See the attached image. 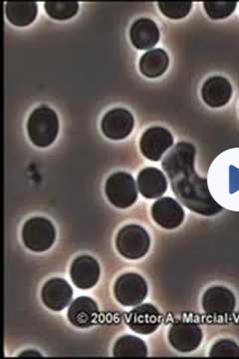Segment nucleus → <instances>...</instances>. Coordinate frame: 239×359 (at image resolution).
I'll use <instances>...</instances> for the list:
<instances>
[{"instance_id": "f257e3e1", "label": "nucleus", "mask_w": 239, "mask_h": 359, "mask_svg": "<svg viewBox=\"0 0 239 359\" xmlns=\"http://www.w3.org/2000/svg\"><path fill=\"white\" fill-rule=\"evenodd\" d=\"M195 156V146L182 142L168 153L162 167L169 177L177 200L184 207L202 216H214L224 208L210 195L207 180L196 174Z\"/></svg>"}, {"instance_id": "f03ea898", "label": "nucleus", "mask_w": 239, "mask_h": 359, "mask_svg": "<svg viewBox=\"0 0 239 359\" xmlns=\"http://www.w3.org/2000/svg\"><path fill=\"white\" fill-rule=\"evenodd\" d=\"M208 189L219 205L239 212V148L217 156L208 171Z\"/></svg>"}, {"instance_id": "7ed1b4c3", "label": "nucleus", "mask_w": 239, "mask_h": 359, "mask_svg": "<svg viewBox=\"0 0 239 359\" xmlns=\"http://www.w3.org/2000/svg\"><path fill=\"white\" fill-rule=\"evenodd\" d=\"M59 123L56 113L50 108H37L28 119L27 130L30 140L39 148H46L55 141Z\"/></svg>"}, {"instance_id": "20e7f679", "label": "nucleus", "mask_w": 239, "mask_h": 359, "mask_svg": "<svg viewBox=\"0 0 239 359\" xmlns=\"http://www.w3.org/2000/svg\"><path fill=\"white\" fill-rule=\"evenodd\" d=\"M151 240L145 229L137 224L124 226L116 238V248L125 259H141L150 249Z\"/></svg>"}, {"instance_id": "39448f33", "label": "nucleus", "mask_w": 239, "mask_h": 359, "mask_svg": "<svg viewBox=\"0 0 239 359\" xmlns=\"http://www.w3.org/2000/svg\"><path fill=\"white\" fill-rule=\"evenodd\" d=\"M55 238V228L49 219L33 218L23 226V244L32 252H46L53 245Z\"/></svg>"}, {"instance_id": "423d86ee", "label": "nucleus", "mask_w": 239, "mask_h": 359, "mask_svg": "<svg viewBox=\"0 0 239 359\" xmlns=\"http://www.w3.org/2000/svg\"><path fill=\"white\" fill-rule=\"evenodd\" d=\"M105 192L111 204L120 209L131 207L138 199L135 180L131 175L125 172L113 174L107 180Z\"/></svg>"}, {"instance_id": "0eeeda50", "label": "nucleus", "mask_w": 239, "mask_h": 359, "mask_svg": "<svg viewBox=\"0 0 239 359\" xmlns=\"http://www.w3.org/2000/svg\"><path fill=\"white\" fill-rule=\"evenodd\" d=\"M114 294L122 306H137L146 299L148 285L138 273H125L116 282Z\"/></svg>"}, {"instance_id": "6e6552de", "label": "nucleus", "mask_w": 239, "mask_h": 359, "mask_svg": "<svg viewBox=\"0 0 239 359\" xmlns=\"http://www.w3.org/2000/svg\"><path fill=\"white\" fill-rule=\"evenodd\" d=\"M169 340L179 353H191L202 344V328L191 321H177L170 328Z\"/></svg>"}, {"instance_id": "1a4fd4ad", "label": "nucleus", "mask_w": 239, "mask_h": 359, "mask_svg": "<svg viewBox=\"0 0 239 359\" xmlns=\"http://www.w3.org/2000/svg\"><path fill=\"white\" fill-rule=\"evenodd\" d=\"M174 144V138L167 129L162 127H153L146 130L139 141L142 154L146 159L160 161L165 151L169 150Z\"/></svg>"}, {"instance_id": "9d476101", "label": "nucleus", "mask_w": 239, "mask_h": 359, "mask_svg": "<svg viewBox=\"0 0 239 359\" xmlns=\"http://www.w3.org/2000/svg\"><path fill=\"white\" fill-rule=\"evenodd\" d=\"M70 278L78 289H92L100 278V266L94 257H78L71 264Z\"/></svg>"}, {"instance_id": "9b49d317", "label": "nucleus", "mask_w": 239, "mask_h": 359, "mask_svg": "<svg viewBox=\"0 0 239 359\" xmlns=\"http://www.w3.org/2000/svg\"><path fill=\"white\" fill-rule=\"evenodd\" d=\"M203 308L205 313L214 318L229 316L235 308V297L226 287H210L203 294Z\"/></svg>"}, {"instance_id": "f8f14e48", "label": "nucleus", "mask_w": 239, "mask_h": 359, "mask_svg": "<svg viewBox=\"0 0 239 359\" xmlns=\"http://www.w3.org/2000/svg\"><path fill=\"white\" fill-rule=\"evenodd\" d=\"M134 118L128 110L117 108L108 112L102 120V131L111 140H123L131 134Z\"/></svg>"}, {"instance_id": "ddd939ff", "label": "nucleus", "mask_w": 239, "mask_h": 359, "mask_svg": "<svg viewBox=\"0 0 239 359\" xmlns=\"http://www.w3.org/2000/svg\"><path fill=\"white\" fill-rule=\"evenodd\" d=\"M128 327L139 334H151L161 325V314L151 304H141L127 316Z\"/></svg>"}, {"instance_id": "4468645a", "label": "nucleus", "mask_w": 239, "mask_h": 359, "mask_svg": "<svg viewBox=\"0 0 239 359\" xmlns=\"http://www.w3.org/2000/svg\"><path fill=\"white\" fill-rule=\"evenodd\" d=\"M153 221L167 230H172L183 224L184 211L176 200L170 197L158 200L151 207Z\"/></svg>"}, {"instance_id": "2eb2a0df", "label": "nucleus", "mask_w": 239, "mask_h": 359, "mask_svg": "<svg viewBox=\"0 0 239 359\" xmlns=\"http://www.w3.org/2000/svg\"><path fill=\"white\" fill-rule=\"evenodd\" d=\"M73 297V290L63 278H52L42 287V302L49 309L61 311L67 308Z\"/></svg>"}, {"instance_id": "dca6fc26", "label": "nucleus", "mask_w": 239, "mask_h": 359, "mask_svg": "<svg viewBox=\"0 0 239 359\" xmlns=\"http://www.w3.org/2000/svg\"><path fill=\"white\" fill-rule=\"evenodd\" d=\"M67 316L70 323L74 327H90L98 320V306L91 297H80L70 304Z\"/></svg>"}, {"instance_id": "f3484780", "label": "nucleus", "mask_w": 239, "mask_h": 359, "mask_svg": "<svg viewBox=\"0 0 239 359\" xmlns=\"http://www.w3.org/2000/svg\"><path fill=\"white\" fill-rule=\"evenodd\" d=\"M138 188L143 197L146 199H156L164 195L167 191V178L157 168H146L139 172Z\"/></svg>"}, {"instance_id": "a211bd4d", "label": "nucleus", "mask_w": 239, "mask_h": 359, "mask_svg": "<svg viewBox=\"0 0 239 359\" xmlns=\"http://www.w3.org/2000/svg\"><path fill=\"white\" fill-rule=\"evenodd\" d=\"M203 98L212 108L222 107L233 95L231 85L224 77L210 78L203 87Z\"/></svg>"}, {"instance_id": "6ab92c4d", "label": "nucleus", "mask_w": 239, "mask_h": 359, "mask_svg": "<svg viewBox=\"0 0 239 359\" xmlns=\"http://www.w3.org/2000/svg\"><path fill=\"white\" fill-rule=\"evenodd\" d=\"M132 43L139 50H146L155 46L160 39V32L157 25L148 18H142L132 25L131 32Z\"/></svg>"}, {"instance_id": "aec40b11", "label": "nucleus", "mask_w": 239, "mask_h": 359, "mask_svg": "<svg viewBox=\"0 0 239 359\" xmlns=\"http://www.w3.org/2000/svg\"><path fill=\"white\" fill-rule=\"evenodd\" d=\"M36 2L9 1L6 4V16L16 26L32 25L37 15Z\"/></svg>"}, {"instance_id": "412c9836", "label": "nucleus", "mask_w": 239, "mask_h": 359, "mask_svg": "<svg viewBox=\"0 0 239 359\" xmlns=\"http://www.w3.org/2000/svg\"><path fill=\"white\" fill-rule=\"evenodd\" d=\"M169 66V56L163 49H153L144 54L139 61V69L145 76L157 78L164 74Z\"/></svg>"}, {"instance_id": "4be33fe9", "label": "nucleus", "mask_w": 239, "mask_h": 359, "mask_svg": "<svg viewBox=\"0 0 239 359\" xmlns=\"http://www.w3.org/2000/svg\"><path fill=\"white\" fill-rule=\"evenodd\" d=\"M113 354L116 358H146L148 349L144 340L132 335H125L116 341Z\"/></svg>"}, {"instance_id": "5701e85b", "label": "nucleus", "mask_w": 239, "mask_h": 359, "mask_svg": "<svg viewBox=\"0 0 239 359\" xmlns=\"http://www.w3.org/2000/svg\"><path fill=\"white\" fill-rule=\"evenodd\" d=\"M79 4L75 1H47L45 11L50 18L56 20H67L77 13Z\"/></svg>"}, {"instance_id": "b1692460", "label": "nucleus", "mask_w": 239, "mask_h": 359, "mask_svg": "<svg viewBox=\"0 0 239 359\" xmlns=\"http://www.w3.org/2000/svg\"><path fill=\"white\" fill-rule=\"evenodd\" d=\"M158 4L162 13L170 20H182V18H186L191 9L193 8V2L191 1H160Z\"/></svg>"}, {"instance_id": "393cba45", "label": "nucleus", "mask_w": 239, "mask_h": 359, "mask_svg": "<svg viewBox=\"0 0 239 359\" xmlns=\"http://www.w3.org/2000/svg\"><path fill=\"white\" fill-rule=\"evenodd\" d=\"M236 2L231 1H207L203 2L205 11L212 20H224L228 18L235 11Z\"/></svg>"}, {"instance_id": "a878e982", "label": "nucleus", "mask_w": 239, "mask_h": 359, "mask_svg": "<svg viewBox=\"0 0 239 359\" xmlns=\"http://www.w3.org/2000/svg\"><path fill=\"white\" fill-rule=\"evenodd\" d=\"M210 358H239V346L231 339L215 342L210 351Z\"/></svg>"}, {"instance_id": "bb28decb", "label": "nucleus", "mask_w": 239, "mask_h": 359, "mask_svg": "<svg viewBox=\"0 0 239 359\" xmlns=\"http://www.w3.org/2000/svg\"><path fill=\"white\" fill-rule=\"evenodd\" d=\"M19 356L20 358H23V356L27 358V356H41V354L35 353V351H25V353H21Z\"/></svg>"}]
</instances>
